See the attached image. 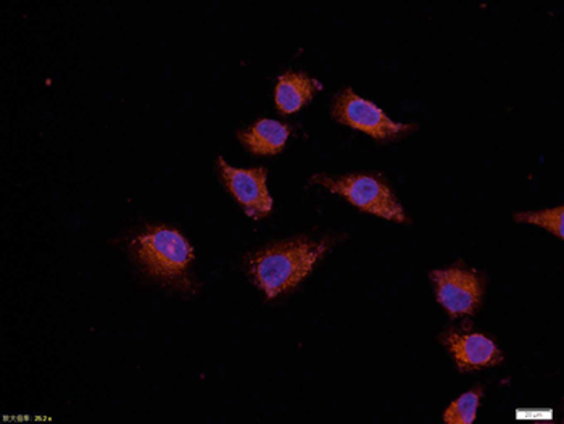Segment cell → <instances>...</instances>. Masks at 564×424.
<instances>
[{
  "label": "cell",
  "instance_id": "277c9868",
  "mask_svg": "<svg viewBox=\"0 0 564 424\" xmlns=\"http://www.w3.org/2000/svg\"><path fill=\"white\" fill-rule=\"evenodd\" d=\"M333 117L339 123L364 131L375 139H393L416 131V124L395 123L375 104L357 96L350 88L337 96L333 106Z\"/></svg>",
  "mask_w": 564,
  "mask_h": 424
},
{
  "label": "cell",
  "instance_id": "52a82bcc",
  "mask_svg": "<svg viewBox=\"0 0 564 424\" xmlns=\"http://www.w3.org/2000/svg\"><path fill=\"white\" fill-rule=\"evenodd\" d=\"M442 340L454 354L459 371L497 367L503 361V354L489 337L476 335V333H466V335L447 333Z\"/></svg>",
  "mask_w": 564,
  "mask_h": 424
},
{
  "label": "cell",
  "instance_id": "8992f818",
  "mask_svg": "<svg viewBox=\"0 0 564 424\" xmlns=\"http://www.w3.org/2000/svg\"><path fill=\"white\" fill-rule=\"evenodd\" d=\"M218 166L226 189L246 208L250 218L260 220L273 210V199L267 187V170L232 168L221 156L218 159Z\"/></svg>",
  "mask_w": 564,
  "mask_h": 424
},
{
  "label": "cell",
  "instance_id": "5b68a950",
  "mask_svg": "<svg viewBox=\"0 0 564 424\" xmlns=\"http://www.w3.org/2000/svg\"><path fill=\"white\" fill-rule=\"evenodd\" d=\"M431 280L435 284L438 302L452 316L473 315L478 311L482 302L484 283L475 271L451 267L433 271Z\"/></svg>",
  "mask_w": 564,
  "mask_h": 424
},
{
  "label": "cell",
  "instance_id": "7a4b0ae2",
  "mask_svg": "<svg viewBox=\"0 0 564 424\" xmlns=\"http://www.w3.org/2000/svg\"><path fill=\"white\" fill-rule=\"evenodd\" d=\"M135 262L152 278L169 284L187 281L194 249L183 235L166 226L148 228L132 239Z\"/></svg>",
  "mask_w": 564,
  "mask_h": 424
},
{
  "label": "cell",
  "instance_id": "30bf717a",
  "mask_svg": "<svg viewBox=\"0 0 564 424\" xmlns=\"http://www.w3.org/2000/svg\"><path fill=\"white\" fill-rule=\"evenodd\" d=\"M480 398H482V389H473V391L466 392L458 401L448 406L444 422L448 424L475 423Z\"/></svg>",
  "mask_w": 564,
  "mask_h": 424
},
{
  "label": "cell",
  "instance_id": "9c48e42d",
  "mask_svg": "<svg viewBox=\"0 0 564 424\" xmlns=\"http://www.w3.org/2000/svg\"><path fill=\"white\" fill-rule=\"evenodd\" d=\"M291 135V128L274 120H260L239 134L250 152L259 155L280 154Z\"/></svg>",
  "mask_w": 564,
  "mask_h": 424
},
{
  "label": "cell",
  "instance_id": "3957f363",
  "mask_svg": "<svg viewBox=\"0 0 564 424\" xmlns=\"http://www.w3.org/2000/svg\"><path fill=\"white\" fill-rule=\"evenodd\" d=\"M310 184H318L330 193L339 194L367 214L395 221V224H409L402 205L381 176L355 173V175L333 178L327 175H315L310 180Z\"/></svg>",
  "mask_w": 564,
  "mask_h": 424
},
{
  "label": "cell",
  "instance_id": "8fae6325",
  "mask_svg": "<svg viewBox=\"0 0 564 424\" xmlns=\"http://www.w3.org/2000/svg\"><path fill=\"white\" fill-rule=\"evenodd\" d=\"M563 207L552 208V210L529 211V214H514V220L520 224H534L549 229L553 235L563 239Z\"/></svg>",
  "mask_w": 564,
  "mask_h": 424
},
{
  "label": "cell",
  "instance_id": "ba28073f",
  "mask_svg": "<svg viewBox=\"0 0 564 424\" xmlns=\"http://www.w3.org/2000/svg\"><path fill=\"white\" fill-rule=\"evenodd\" d=\"M319 89L322 85L305 73H285L278 79L276 107L281 113L299 112Z\"/></svg>",
  "mask_w": 564,
  "mask_h": 424
},
{
  "label": "cell",
  "instance_id": "6da1fadb",
  "mask_svg": "<svg viewBox=\"0 0 564 424\" xmlns=\"http://www.w3.org/2000/svg\"><path fill=\"white\" fill-rule=\"evenodd\" d=\"M329 249V241L289 239L264 247L249 260V273L268 298L295 290Z\"/></svg>",
  "mask_w": 564,
  "mask_h": 424
}]
</instances>
